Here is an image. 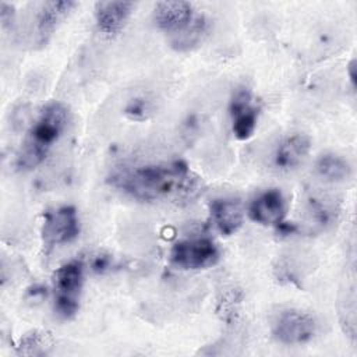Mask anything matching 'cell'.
Wrapping results in <instances>:
<instances>
[{
  "label": "cell",
  "mask_w": 357,
  "mask_h": 357,
  "mask_svg": "<svg viewBox=\"0 0 357 357\" xmlns=\"http://www.w3.org/2000/svg\"><path fill=\"white\" fill-rule=\"evenodd\" d=\"M112 183L141 201L190 202L202 192L201 178L183 160L124 169L112 176Z\"/></svg>",
  "instance_id": "1"
},
{
  "label": "cell",
  "mask_w": 357,
  "mask_h": 357,
  "mask_svg": "<svg viewBox=\"0 0 357 357\" xmlns=\"http://www.w3.org/2000/svg\"><path fill=\"white\" fill-rule=\"evenodd\" d=\"M68 121V110L60 102L43 106L28 128L17 153V167L31 170L39 166L63 135Z\"/></svg>",
  "instance_id": "2"
},
{
  "label": "cell",
  "mask_w": 357,
  "mask_h": 357,
  "mask_svg": "<svg viewBox=\"0 0 357 357\" xmlns=\"http://www.w3.org/2000/svg\"><path fill=\"white\" fill-rule=\"evenodd\" d=\"M84 284V262L71 259L59 266L53 275L54 312L63 319H71L79 308Z\"/></svg>",
  "instance_id": "3"
},
{
  "label": "cell",
  "mask_w": 357,
  "mask_h": 357,
  "mask_svg": "<svg viewBox=\"0 0 357 357\" xmlns=\"http://www.w3.org/2000/svg\"><path fill=\"white\" fill-rule=\"evenodd\" d=\"M169 258L176 268L197 271L206 269L218 264L220 251L211 238H185L172 245Z\"/></svg>",
  "instance_id": "4"
},
{
  "label": "cell",
  "mask_w": 357,
  "mask_h": 357,
  "mask_svg": "<svg viewBox=\"0 0 357 357\" xmlns=\"http://www.w3.org/2000/svg\"><path fill=\"white\" fill-rule=\"evenodd\" d=\"M318 322L315 317L307 311L289 308L275 318L272 324V335L282 344H304L317 335Z\"/></svg>",
  "instance_id": "5"
},
{
  "label": "cell",
  "mask_w": 357,
  "mask_h": 357,
  "mask_svg": "<svg viewBox=\"0 0 357 357\" xmlns=\"http://www.w3.org/2000/svg\"><path fill=\"white\" fill-rule=\"evenodd\" d=\"M40 234L43 247L47 251L74 241L79 234V219L75 208L63 205L47 211L43 216Z\"/></svg>",
  "instance_id": "6"
},
{
  "label": "cell",
  "mask_w": 357,
  "mask_h": 357,
  "mask_svg": "<svg viewBox=\"0 0 357 357\" xmlns=\"http://www.w3.org/2000/svg\"><path fill=\"white\" fill-rule=\"evenodd\" d=\"M229 114L231 119V131L240 141H247L255 132L259 116V107L254 103L248 88H237L229 102Z\"/></svg>",
  "instance_id": "7"
},
{
  "label": "cell",
  "mask_w": 357,
  "mask_h": 357,
  "mask_svg": "<svg viewBox=\"0 0 357 357\" xmlns=\"http://www.w3.org/2000/svg\"><path fill=\"white\" fill-rule=\"evenodd\" d=\"M286 198L279 188H268L258 192L248 204V218L262 226H278L284 220Z\"/></svg>",
  "instance_id": "8"
},
{
  "label": "cell",
  "mask_w": 357,
  "mask_h": 357,
  "mask_svg": "<svg viewBox=\"0 0 357 357\" xmlns=\"http://www.w3.org/2000/svg\"><path fill=\"white\" fill-rule=\"evenodd\" d=\"M197 15L188 1H159L153 8L155 25L170 36L183 31Z\"/></svg>",
  "instance_id": "9"
},
{
  "label": "cell",
  "mask_w": 357,
  "mask_h": 357,
  "mask_svg": "<svg viewBox=\"0 0 357 357\" xmlns=\"http://www.w3.org/2000/svg\"><path fill=\"white\" fill-rule=\"evenodd\" d=\"M132 1L109 0L98 1L93 7V17L98 29L105 35L119 33L134 11Z\"/></svg>",
  "instance_id": "10"
},
{
  "label": "cell",
  "mask_w": 357,
  "mask_h": 357,
  "mask_svg": "<svg viewBox=\"0 0 357 357\" xmlns=\"http://www.w3.org/2000/svg\"><path fill=\"white\" fill-rule=\"evenodd\" d=\"M75 7L77 1L73 0H53L40 3L35 15V32L39 43H46Z\"/></svg>",
  "instance_id": "11"
},
{
  "label": "cell",
  "mask_w": 357,
  "mask_h": 357,
  "mask_svg": "<svg viewBox=\"0 0 357 357\" xmlns=\"http://www.w3.org/2000/svg\"><path fill=\"white\" fill-rule=\"evenodd\" d=\"M311 149V141L305 134H293L286 137L276 146L272 162L278 170L290 172L298 167Z\"/></svg>",
  "instance_id": "12"
},
{
  "label": "cell",
  "mask_w": 357,
  "mask_h": 357,
  "mask_svg": "<svg viewBox=\"0 0 357 357\" xmlns=\"http://www.w3.org/2000/svg\"><path fill=\"white\" fill-rule=\"evenodd\" d=\"M212 223L222 236H231L243 226V208L236 198H216L209 204Z\"/></svg>",
  "instance_id": "13"
},
{
  "label": "cell",
  "mask_w": 357,
  "mask_h": 357,
  "mask_svg": "<svg viewBox=\"0 0 357 357\" xmlns=\"http://www.w3.org/2000/svg\"><path fill=\"white\" fill-rule=\"evenodd\" d=\"M208 31L209 21L204 14H197L183 31L170 36V45L177 52L191 50L204 40V38L208 35Z\"/></svg>",
  "instance_id": "14"
},
{
  "label": "cell",
  "mask_w": 357,
  "mask_h": 357,
  "mask_svg": "<svg viewBox=\"0 0 357 357\" xmlns=\"http://www.w3.org/2000/svg\"><path fill=\"white\" fill-rule=\"evenodd\" d=\"M315 173L324 181L342 183L350 177L351 166L342 155L328 152L317 159Z\"/></svg>",
  "instance_id": "15"
},
{
  "label": "cell",
  "mask_w": 357,
  "mask_h": 357,
  "mask_svg": "<svg viewBox=\"0 0 357 357\" xmlns=\"http://www.w3.org/2000/svg\"><path fill=\"white\" fill-rule=\"evenodd\" d=\"M308 213L311 220L321 229L329 226L336 218L335 205L325 198L312 197L308 201Z\"/></svg>",
  "instance_id": "16"
},
{
  "label": "cell",
  "mask_w": 357,
  "mask_h": 357,
  "mask_svg": "<svg viewBox=\"0 0 357 357\" xmlns=\"http://www.w3.org/2000/svg\"><path fill=\"white\" fill-rule=\"evenodd\" d=\"M124 113L130 120L144 121L152 113V103L146 96H134L127 102Z\"/></svg>",
  "instance_id": "17"
},
{
  "label": "cell",
  "mask_w": 357,
  "mask_h": 357,
  "mask_svg": "<svg viewBox=\"0 0 357 357\" xmlns=\"http://www.w3.org/2000/svg\"><path fill=\"white\" fill-rule=\"evenodd\" d=\"M15 18V8L13 4H8L6 1L0 3V21H1V28L7 29L11 28L14 24Z\"/></svg>",
  "instance_id": "18"
},
{
  "label": "cell",
  "mask_w": 357,
  "mask_h": 357,
  "mask_svg": "<svg viewBox=\"0 0 357 357\" xmlns=\"http://www.w3.org/2000/svg\"><path fill=\"white\" fill-rule=\"evenodd\" d=\"M112 265H113V261H112V258L109 255L99 254V255H96L92 259V269L96 273H103V272L109 271Z\"/></svg>",
  "instance_id": "19"
},
{
  "label": "cell",
  "mask_w": 357,
  "mask_h": 357,
  "mask_svg": "<svg viewBox=\"0 0 357 357\" xmlns=\"http://www.w3.org/2000/svg\"><path fill=\"white\" fill-rule=\"evenodd\" d=\"M347 74L351 82V86L356 88V59H353L347 66Z\"/></svg>",
  "instance_id": "20"
}]
</instances>
